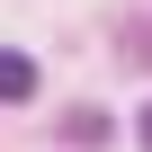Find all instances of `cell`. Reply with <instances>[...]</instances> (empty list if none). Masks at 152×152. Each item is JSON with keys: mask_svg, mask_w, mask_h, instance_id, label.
Returning a JSON list of instances; mask_svg holds the SVG:
<instances>
[{"mask_svg": "<svg viewBox=\"0 0 152 152\" xmlns=\"http://www.w3.org/2000/svg\"><path fill=\"white\" fill-rule=\"evenodd\" d=\"M143 152H152V107H143Z\"/></svg>", "mask_w": 152, "mask_h": 152, "instance_id": "obj_2", "label": "cell"}, {"mask_svg": "<svg viewBox=\"0 0 152 152\" xmlns=\"http://www.w3.org/2000/svg\"><path fill=\"white\" fill-rule=\"evenodd\" d=\"M27 90H36V63L27 54H0V99H27Z\"/></svg>", "mask_w": 152, "mask_h": 152, "instance_id": "obj_1", "label": "cell"}]
</instances>
